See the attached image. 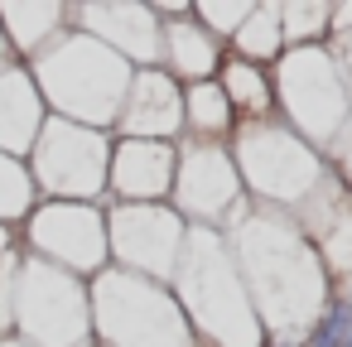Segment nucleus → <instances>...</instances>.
Returning a JSON list of instances; mask_svg holds the SVG:
<instances>
[{"mask_svg": "<svg viewBox=\"0 0 352 347\" xmlns=\"http://www.w3.org/2000/svg\"><path fill=\"white\" fill-rule=\"evenodd\" d=\"M222 236L232 246L246 299L261 318L265 347H304V337L314 333L333 299V284L299 222L289 212L246 208Z\"/></svg>", "mask_w": 352, "mask_h": 347, "instance_id": "nucleus-1", "label": "nucleus"}, {"mask_svg": "<svg viewBox=\"0 0 352 347\" xmlns=\"http://www.w3.org/2000/svg\"><path fill=\"white\" fill-rule=\"evenodd\" d=\"M169 294L179 299L198 347H265L261 318L246 299V284L236 275V260L222 232L188 227Z\"/></svg>", "mask_w": 352, "mask_h": 347, "instance_id": "nucleus-2", "label": "nucleus"}, {"mask_svg": "<svg viewBox=\"0 0 352 347\" xmlns=\"http://www.w3.org/2000/svg\"><path fill=\"white\" fill-rule=\"evenodd\" d=\"M25 68H30L34 87H39L49 116L107 131V135H111V126L121 116V102H126V87H131V73H135L107 44H97V39H87L78 30L58 34Z\"/></svg>", "mask_w": 352, "mask_h": 347, "instance_id": "nucleus-3", "label": "nucleus"}, {"mask_svg": "<svg viewBox=\"0 0 352 347\" xmlns=\"http://www.w3.org/2000/svg\"><path fill=\"white\" fill-rule=\"evenodd\" d=\"M236 179L246 188L251 208H270V212H299L304 198L328 179V159L299 140L280 116L270 121H241L227 140Z\"/></svg>", "mask_w": 352, "mask_h": 347, "instance_id": "nucleus-4", "label": "nucleus"}, {"mask_svg": "<svg viewBox=\"0 0 352 347\" xmlns=\"http://www.w3.org/2000/svg\"><path fill=\"white\" fill-rule=\"evenodd\" d=\"M270 87H275V116L323 159H333L338 145L352 135V102L338 58L323 44L285 49L270 63Z\"/></svg>", "mask_w": 352, "mask_h": 347, "instance_id": "nucleus-5", "label": "nucleus"}, {"mask_svg": "<svg viewBox=\"0 0 352 347\" xmlns=\"http://www.w3.org/2000/svg\"><path fill=\"white\" fill-rule=\"evenodd\" d=\"M87 304L92 347H198L169 284H155L145 275L107 265L87 280Z\"/></svg>", "mask_w": 352, "mask_h": 347, "instance_id": "nucleus-6", "label": "nucleus"}, {"mask_svg": "<svg viewBox=\"0 0 352 347\" xmlns=\"http://www.w3.org/2000/svg\"><path fill=\"white\" fill-rule=\"evenodd\" d=\"M107 164H111V135L58 116L44 121L39 140L25 155L34 193L49 203H107Z\"/></svg>", "mask_w": 352, "mask_h": 347, "instance_id": "nucleus-7", "label": "nucleus"}, {"mask_svg": "<svg viewBox=\"0 0 352 347\" xmlns=\"http://www.w3.org/2000/svg\"><path fill=\"white\" fill-rule=\"evenodd\" d=\"M10 337H20L25 347H92L87 280L25 256L20 284H15V333Z\"/></svg>", "mask_w": 352, "mask_h": 347, "instance_id": "nucleus-8", "label": "nucleus"}, {"mask_svg": "<svg viewBox=\"0 0 352 347\" xmlns=\"http://www.w3.org/2000/svg\"><path fill=\"white\" fill-rule=\"evenodd\" d=\"M15 246L54 270L92 280L111 265L107 256V212L102 203H49L39 198L34 212L15 227Z\"/></svg>", "mask_w": 352, "mask_h": 347, "instance_id": "nucleus-9", "label": "nucleus"}, {"mask_svg": "<svg viewBox=\"0 0 352 347\" xmlns=\"http://www.w3.org/2000/svg\"><path fill=\"white\" fill-rule=\"evenodd\" d=\"M174 188H169V208L184 217V227H212L227 232L251 203L246 188L236 179L232 150L212 145V140H179L174 145Z\"/></svg>", "mask_w": 352, "mask_h": 347, "instance_id": "nucleus-10", "label": "nucleus"}, {"mask_svg": "<svg viewBox=\"0 0 352 347\" xmlns=\"http://www.w3.org/2000/svg\"><path fill=\"white\" fill-rule=\"evenodd\" d=\"M107 212V256L116 270L145 275L155 284H169L184 256V217L169 203H102Z\"/></svg>", "mask_w": 352, "mask_h": 347, "instance_id": "nucleus-11", "label": "nucleus"}, {"mask_svg": "<svg viewBox=\"0 0 352 347\" xmlns=\"http://www.w3.org/2000/svg\"><path fill=\"white\" fill-rule=\"evenodd\" d=\"M68 30L107 44L116 58H126L131 68H160V10L155 5H68Z\"/></svg>", "mask_w": 352, "mask_h": 347, "instance_id": "nucleus-12", "label": "nucleus"}, {"mask_svg": "<svg viewBox=\"0 0 352 347\" xmlns=\"http://www.w3.org/2000/svg\"><path fill=\"white\" fill-rule=\"evenodd\" d=\"M294 222L309 236V246L318 251V260L328 270V284L333 289L352 284V193L333 174V164H328V179L304 198V208L294 212Z\"/></svg>", "mask_w": 352, "mask_h": 347, "instance_id": "nucleus-13", "label": "nucleus"}, {"mask_svg": "<svg viewBox=\"0 0 352 347\" xmlns=\"http://www.w3.org/2000/svg\"><path fill=\"white\" fill-rule=\"evenodd\" d=\"M111 135H116V140L179 145V140H184V87H179L164 68H135Z\"/></svg>", "mask_w": 352, "mask_h": 347, "instance_id": "nucleus-14", "label": "nucleus"}, {"mask_svg": "<svg viewBox=\"0 0 352 347\" xmlns=\"http://www.w3.org/2000/svg\"><path fill=\"white\" fill-rule=\"evenodd\" d=\"M174 145L160 140H116L107 164V203H169L174 188Z\"/></svg>", "mask_w": 352, "mask_h": 347, "instance_id": "nucleus-15", "label": "nucleus"}, {"mask_svg": "<svg viewBox=\"0 0 352 347\" xmlns=\"http://www.w3.org/2000/svg\"><path fill=\"white\" fill-rule=\"evenodd\" d=\"M227 44H217L198 20H193V5H160V68L179 82V87H193V82H212L217 68H222V54Z\"/></svg>", "mask_w": 352, "mask_h": 347, "instance_id": "nucleus-16", "label": "nucleus"}, {"mask_svg": "<svg viewBox=\"0 0 352 347\" xmlns=\"http://www.w3.org/2000/svg\"><path fill=\"white\" fill-rule=\"evenodd\" d=\"M49 111L44 97L30 78V68L20 58H0V155H15L25 159L30 145L39 140Z\"/></svg>", "mask_w": 352, "mask_h": 347, "instance_id": "nucleus-17", "label": "nucleus"}, {"mask_svg": "<svg viewBox=\"0 0 352 347\" xmlns=\"http://www.w3.org/2000/svg\"><path fill=\"white\" fill-rule=\"evenodd\" d=\"M58 34H68V5L58 0H6L0 5V39L20 63L39 58Z\"/></svg>", "mask_w": 352, "mask_h": 347, "instance_id": "nucleus-18", "label": "nucleus"}, {"mask_svg": "<svg viewBox=\"0 0 352 347\" xmlns=\"http://www.w3.org/2000/svg\"><path fill=\"white\" fill-rule=\"evenodd\" d=\"M217 87H222V97H227L236 126H241V121H270V116H275V87H270V73H265V68H256V63L227 54L222 68H217Z\"/></svg>", "mask_w": 352, "mask_h": 347, "instance_id": "nucleus-19", "label": "nucleus"}, {"mask_svg": "<svg viewBox=\"0 0 352 347\" xmlns=\"http://www.w3.org/2000/svg\"><path fill=\"white\" fill-rule=\"evenodd\" d=\"M232 131H236V116H232V107H227L217 78H212V82L184 87V140H212V145H227Z\"/></svg>", "mask_w": 352, "mask_h": 347, "instance_id": "nucleus-20", "label": "nucleus"}, {"mask_svg": "<svg viewBox=\"0 0 352 347\" xmlns=\"http://www.w3.org/2000/svg\"><path fill=\"white\" fill-rule=\"evenodd\" d=\"M232 58H246L256 68H270L285 54V34H280V10L275 5H251V15L241 20V30L227 39Z\"/></svg>", "mask_w": 352, "mask_h": 347, "instance_id": "nucleus-21", "label": "nucleus"}, {"mask_svg": "<svg viewBox=\"0 0 352 347\" xmlns=\"http://www.w3.org/2000/svg\"><path fill=\"white\" fill-rule=\"evenodd\" d=\"M275 10H280L285 49H304V44H323L328 39L333 5H323V0H280Z\"/></svg>", "mask_w": 352, "mask_h": 347, "instance_id": "nucleus-22", "label": "nucleus"}, {"mask_svg": "<svg viewBox=\"0 0 352 347\" xmlns=\"http://www.w3.org/2000/svg\"><path fill=\"white\" fill-rule=\"evenodd\" d=\"M39 193H34V179L25 169V159L15 155H0V227H20L30 212H34Z\"/></svg>", "mask_w": 352, "mask_h": 347, "instance_id": "nucleus-23", "label": "nucleus"}, {"mask_svg": "<svg viewBox=\"0 0 352 347\" xmlns=\"http://www.w3.org/2000/svg\"><path fill=\"white\" fill-rule=\"evenodd\" d=\"M251 5H256V0H236V5H212V0H208V5H193V20H198L217 44H227V39L241 30V20L251 15Z\"/></svg>", "mask_w": 352, "mask_h": 347, "instance_id": "nucleus-24", "label": "nucleus"}, {"mask_svg": "<svg viewBox=\"0 0 352 347\" xmlns=\"http://www.w3.org/2000/svg\"><path fill=\"white\" fill-rule=\"evenodd\" d=\"M20 260H25L20 246H10L6 256H0V337L15 333V284H20Z\"/></svg>", "mask_w": 352, "mask_h": 347, "instance_id": "nucleus-25", "label": "nucleus"}, {"mask_svg": "<svg viewBox=\"0 0 352 347\" xmlns=\"http://www.w3.org/2000/svg\"><path fill=\"white\" fill-rule=\"evenodd\" d=\"M328 164H333V174H338V179L347 183V193H352V135H347V140L338 145V155H333Z\"/></svg>", "mask_w": 352, "mask_h": 347, "instance_id": "nucleus-26", "label": "nucleus"}, {"mask_svg": "<svg viewBox=\"0 0 352 347\" xmlns=\"http://www.w3.org/2000/svg\"><path fill=\"white\" fill-rule=\"evenodd\" d=\"M338 58V68H342V82H347V102H352V49L347 54H333Z\"/></svg>", "mask_w": 352, "mask_h": 347, "instance_id": "nucleus-27", "label": "nucleus"}, {"mask_svg": "<svg viewBox=\"0 0 352 347\" xmlns=\"http://www.w3.org/2000/svg\"><path fill=\"white\" fill-rule=\"evenodd\" d=\"M10 246H15V232H10V227H0V256H6Z\"/></svg>", "mask_w": 352, "mask_h": 347, "instance_id": "nucleus-28", "label": "nucleus"}, {"mask_svg": "<svg viewBox=\"0 0 352 347\" xmlns=\"http://www.w3.org/2000/svg\"><path fill=\"white\" fill-rule=\"evenodd\" d=\"M0 347H25V342L20 337H0Z\"/></svg>", "mask_w": 352, "mask_h": 347, "instance_id": "nucleus-29", "label": "nucleus"}, {"mask_svg": "<svg viewBox=\"0 0 352 347\" xmlns=\"http://www.w3.org/2000/svg\"><path fill=\"white\" fill-rule=\"evenodd\" d=\"M0 58H10V49H6V39H0Z\"/></svg>", "mask_w": 352, "mask_h": 347, "instance_id": "nucleus-30", "label": "nucleus"}, {"mask_svg": "<svg viewBox=\"0 0 352 347\" xmlns=\"http://www.w3.org/2000/svg\"><path fill=\"white\" fill-rule=\"evenodd\" d=\"M347 347H352V328H347Z\"/></svg>", "mask_w": 352, "mask_h": 347, "instance_id": "nucleus-31", "label": "nucleus"}]
</instances>
